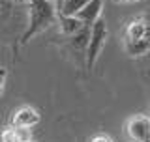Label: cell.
Instances as JSON below:
<instances>
[{
  "label": "cell",
  "instance_id": "obj_9",
  "mask_svg": "<svg viewBox=\"0 0 150 142\" xmlns=\"http://www.w3.org/2000/svg\"><path fill=\"white\" fill-rule=\"evenodd\" d=\"M56 17H58V21H60V30H62V34L68 36V37L73 36L77 30H81V28L84 26L75 15H71V17H68V15H56Z\"/></svg>",
  "mask_w": 150,
  "mask_h": 142
},
{
  "label": "cell",
  "instance_id": "obj_11",
  "mask_svg": "<svg viewBox=\"0 0 150 142\" xmlns=\"http://www.w3.org/2000/svg\"><path fill=\"white\" fill-rule=\"evenodd\" d=\"M88 142H115V140H112L109 135H105V133H98V135H94Z\"/></svg>",
  "mask_w": 150,
  "mask_h": 142
},
{
  "label": "cell",
  "instance_id": "obj_4",
  "mask_svg": "<svg viewBox=\"0 0 150 142\" xmlns=\"http://www.w3.org/2000/svg\"><path fill=\"white\" fill-rule=\"evenodd\" d=\"M126 135L129 142H150V118L137 114L126 124Z\"/></svg>",
  "mask_w": 150,
  "mask_h": 142
},
{
  "label": "cell",
  "instance_id": "obj_14",
  "mask_svg": "<svg viewBox=\"0 0 150 142\" xmlns=\"http://www.w3.org/2000/svg\"><path fill=\"white\" fill-rule=\"evenodd\" d=\"M13 2H17V4H25V2H28V0H13Z\"/></svg>",
  "mask_w": 150,
  "mask_h": 142
},
{
  "label": "cell",
  "instance_id": "obj_2",
  "mask_svg": "<svg viewBox=\"0 0 150 142\" xmlns=\"http://www.w3.org/2000/svg\"><path fill=\"white\" fill-rule=\"evenodd\" d=\"M124 51L129 56H143L150 51V34L143 17L129 21L124 32Z\"/></svg>",
  "mask_w": 150,
  "mask_h": 142
},
{
  "label": "cell",
  "instance_id": "obj_3",
  "mask_svg": "<svg viewBox=\"0 0 150 142\" xmlns=\"http://www.w3.org/2000/svg\"><path fill=\"white\" fill-rule=\"evenodd\" d=\"M105 39H107V25H105V19L100 17L90 26V34H88V43H86V67L88 69L94 67L101 49L105 47Z\"/></svg>",
  "mask_w": 150,
  "mask_h": 142
},
{
  "label": "cell",
  "instance_id": "obj_8",
  "mask_svg": "<svg viewBox=\"0 0 150 142\" xmlns=\"http://www.w3.org/2000/svg\"><path fill=\"white\" fill-rule=\"evenodd\" d=\"M86 0H56L54 2V9H56V15H77V11L81 9Z\"/></svg>",
  "mask_w": 150,
  "mask_h": 142
},
{
  "label": "cell",
  "instance_id": "obj_5",
  "mask_svg": "<svg viewBox=\"0 0 150 142\" xmlns=\"http://www.w3.org/2000/svg\"><path fill=\"white\" fill-rule=\"evenodd\" d=\"M38 124H40V112L34 107H28V105L19 107L11 116V125H15V127H26V129H30V127H34Z\"/></svg>",
  "mask_w": 150,
  "mask_h": 142
},
{
  "label": "cell",
  "instance_id": "obj_12",
  "mask_svg": "<svg viewBox=\"0 0 150 142\" xmlns=\"http://www.w3.org/2000/svg\"><path fill=\"white\" fill-rule=\"evenodd\" d=\"M6 77H8V71L4 67H0V96L4 92V82H6Z\"/></svg>",
  "mask_w": 150,
  "mask_h": 142
},
{
  "label": "cell",
  "instance_id": "obj_7",
  "mask_svg": "<svg viewBox=\"0 0 150 142\" xmlns=\"http://www.w3.org/2000/svg\"><path fill=\"white\" fill-rule=\"evenodd\" d=\"M30 140H32V135H30V129H26V127L9 125L0 135V142H30Z\"/></svg>",
  "mask_w": 150,
  "mask_h": 142
},
{
  "label": "cell",
  "instance_id": "obj_13",
  "mask_svg": "<svg viewBox=\"0 0 150 142\" xmlns=\"http://www.w3.org/2000/svg\"><path fill=\"white\" fill-rule=\"evenodd\" d=\"M118 4H131V2H139V0H115Z\"/></svg>",
  "mask_w": 150,
  "mask_h": 142
},
{
  "label": "cell",
  "instance_id": "obj_10",
  "mask_svg": "<svg viewBox=\"0 0 150 142\" xmlns=\"http://www.w3.org/2000/svg\"><path fill=\"white\" fill-rule=\"evenodd\" d=\"M88 34H90V26H83L81 30H77L73 36H69V39H71V45L75 47V49H86Z\"/></svg>",
  "mask_w": 150,
  "mask_h": 142
},
{
  "label": "cell",
  "instance_id": "obj_6",
  "mask_svg": "<svg viewBox=\"0 0 150 142\" xmlns=\"http://www.w3.org/2000/svg\"><path fill=\"white\" fill-rule=\"evenodd\" d=\"M75 17H77L84 26H92L94 22L101 17V0H86V4L79 9Z\"/></svg>",
  "mask_w": 150,
  "mask_h": 142
},
{
  "label": "cell",
  "instance_id": "obj_1",
  "mask_svg": "<svg viewBox=\"0 0 150 142\" xmlns=\"http://www.w3.org/2000/svg\"><path fill=\"white\" fill-rule=\"evenodd\" d=\"M28 26L21 36V43H28L34 36L47 30L56 21V9L51 0H28Z\"/></svg>",
  "mask_w": 150,
  "mask_h": 142
}]
</instances>
